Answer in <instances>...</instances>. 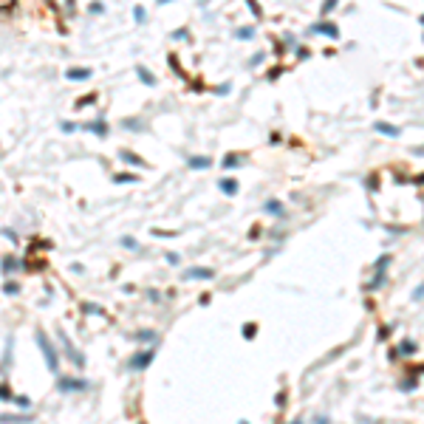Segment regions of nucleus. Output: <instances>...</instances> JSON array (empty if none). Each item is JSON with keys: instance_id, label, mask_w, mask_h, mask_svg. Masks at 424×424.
Instances as JSON below:
<instances>
[{"instance_id": "nucleus-12", "label": "nucleus", "mask_w": 424, "mask_h": 424, "mask_svg": "<svg viewBox=\"0 0 424 424\" xmlns=\"http://www.w3.org/2000/svg\"><path fill=\"white\" fill-rule=\"evenodd\" d=\"M323 31H325V34H331V37H337V26H323Z\"/></svg>"}, {"instance_id": "nucleus-10", "label": "nucleus", "mask_w": 424, "mask_h": 424, "mask_svg": "<svg viewBox=\"0 0 424 424\" xmlns=\"http://www.w3.org/2000/svg\"><path fill=\"white\" fill-rule=\"evenodd\" d=\"M237 37H240V40H249V37H252V29H237Z\"/></svg>"}, {"instance_id": "nucleus-4", "label": "nucleus", "mask_w": 424, "mask_h": 424, "mask_svg": "<svg viewBox=\"0 0 424 424\" xmlns=\"http://www.w3.org/2000/svg\"><path fill=\"white\" fill-rule=\"evenodd\" d=\"M221 190H223V193H226V195H235V193H237V181H229V178H223V181H221Z\"/></svg>"}, {"instance_id": "nucleus-7", "label": "nucleus", "mask_w": 424, "mask_h": 424, "mask_svg": "<svg viewBox=\"0 0 424 424\" xmlns=\"http://www.w3.org/2000/svg\"><path fill=\"white\" fill-rule=\"evenodd\" d=\"M139 77H142L144 82H147V85H156V77H153V74L147 71V68H139Z\"/></svg>"}, {"instance_id": "nucleus-8", "label": "nucleus", "mask_w": 424, "mask_h": 424, "mask_svg": "<svg viewBox=\"0 0 424 424\" xmlns=\"http://www.w3.org/2000/svg\"><path fill=\"white\" fill-rule=\"evenodd\" d=\"M190 167L201 170V167H209V158H190Z\"/></svg>"}, {"instance_id": "nucleus-5", "label": "nucleus", "mask_w": 424, "mask_h": 424, "mask_svg": "<svg viewBox=\"0 0 424 424\" xmlns=\"http://www.w3.org/2000/svg\"><path fill=\"white\" fill-rule=\"evenodd\" d=\"M376 130H379V133H388V136H399V128H393V125H385V122L376 125Z\"/></svg>"}, {"instance_id": "nucleus-3", "label": "nucleus", "mask_w": 424, "mask_h": 424, "mask_svg": "<svg viewBox=\"0 0 424 424\" xmlns=\"http://www.w3.org/2000/svg\"><path fill=\"white\" fill-rule=\"evenodd\" d=\"M88 77H91L88 68H71V71H68V79H88Z\"/></svg>"}, {"instance_id": "nucleus-9", "label": "nucleus", "mask_w": 424, "mask_h": 424, "mask_svg": "<svg viewBox=\"0 0 424 424\" xmlns=\"http://www.w3.org/2000/svg\"><path fill=\"white\" fill-rule=\"evenodd\" d=\"M122 158H125V161H130V164H142V167H144V161H142V158L130 156V153H122Z\"/></svg>"}, {"instance_id": "nucleus-6", "label": "nucleus", "mask_w": 424, "mask_h": 424, "mask_svg": "<svg viewBox=\"0 0 424 424\" xmlns=\"http://www.w3.org/2000/svg\"><path fill=\"white\" fill-rule=\"evenodd\" d=\"M150 359H153V353H150V351H144V356H136V359H133V368H144Z\"/></svg>"}, {"instance_id": "nucleus-13", "label": "nucleus", "mask_w": 424, "mask_h": 424, "mask_svg": "<svg viewBox=\"0 0 424 424\" xmlns=\"http://www.w3.org/2000/svg\"><path fill=\"white\" fill-rule=\"evenodd\" d=\"M158 3H167V0H158Z\"/></svg>"}, {"instance_id": "nucleus-1", "label": "nucleus", "mask_w": 424, "mask_h": 424, "mask_svg": "<svg viewBox=\"0 0 424 424\" xmlns=\"http://www.w3.org/2000/svg\"><path fill=\"white\" fill-rule=\"evenodd\" d=\"M37 342H40V348H43L45 351V359H48V365H51V371H57V351H54V348H48V342H45V337L43 334H37Z\"/></svg>"}, {"instance_id": "nucleus-2", "label": "nucleus", "mask_w": 424, "mask_h": 424, "mask_svg": "<svg viewBox=\"0 0 424 424\" xmlns=\"http://www.w3.org/2000/svg\"><path fill=\"white\" fill-rule=\"evenodd\" d=\"M187 277H193V280H201V277H212V269H190Z\"/></svg>"}, {"instance_id": "nucleus-11", "label": "nucleus", "mask_w": 424, "mask_h": 424, "mask_svg": "<svg viewBox=\"0 0 424 424\" xmlns=\"http://www.w3.org/2000/svg\"><path fill=\"white\" fill-rule=\"evenodd\" d=\"M125 125H128V128H130V130H142V128H144V125L133 122V119H128V122H125Z\"/></svg>"}]
</instances>
